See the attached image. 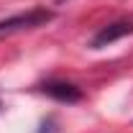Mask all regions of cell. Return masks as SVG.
Here are the masks:
<instances>
[{
	"mask_svg": "<svg viewBox=\"0 0 133 133\" xmlns=\"http://www.w3.org/2000/svg\"><path fill=\"white\" fill-rule=\"evenodd\" d=\"M49 21H54V10L31 8V10H26V13H16V16H10V18H3V21H0V36L28 31V28H38V26H46Z\"/></svg>",
	"mask_w": 133,
	"mask_h": 133,
	"instance_id": "1",
	"label": "cell"
},
{
	"mask_svg": "<svg viewBox=\"0 0 133 133\" xmlns=\"http://www.w3.org/2000/svg\"><path fill=\"white\" fill-rule=\"evenodd\" d=\"M133 33V23L131 21H118V23H110V26H102L95 36H92V49H105V46H110V44H115L120 41L123 36H128Z\"/></svg>",
	"mask_w": 133,
	"mask_h": 133,
	"instance_id": "2",
	"label": "cell"
},
{
	"mask_svg": "<svg viewBox=\"0 0 133 133\" xmlns=\"http://www.w3.org/2000/svg\"><path fill=\"white\" fill-rule=\"evenodd\" d=\"M41 92H46L49 97L59 100V102H77V100H82V90L72 82H44Z\"/></svg>",
	"mask_w": 133,
	"mask_h": 133,
	"instance_id": "3",
	"label": "cell"
}]
</instances>
